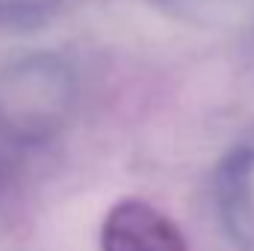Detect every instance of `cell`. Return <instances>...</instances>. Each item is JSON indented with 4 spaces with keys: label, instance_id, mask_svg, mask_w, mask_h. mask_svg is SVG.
<instances>
[{
    "label": "cell",
    "instance_id": "6da1fadb",
    "mask_svg": "<svg viewBox=\"0 0 254 251\" xmlns=\"http://www.w3.org/2000/svg\"><path fill=\"white\" fill-rule=\"evenodd\" d=\"M104 251H187L178 225L145 201H122L101 228Z\"/></svg>",
    "mask_w": 254,
    "mask_h": 251
}]
</instances>
